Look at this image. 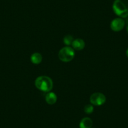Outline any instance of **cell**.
Masks as SVG:
<instances>
[{
    "mask_svg": "<svg viewBox=\"0 0 128 128\" xmlns=\"http://www.w3.org/2000/svg\"><path fill=\"white\" fill-rule=\"evenodd\" d=\"M35 85L38 89L45 92H50L54 87V84L51 78L45 76L37 77L35 80Z\"/></svg>",
    "mask_w": 128,
    "mask_h": 128,
    "instance_id": "6da1fadb",
    "label": "cell"
},
{
    "mask_svg": "<svg viewBox=\"0 0 128 128\" xmlns=\"http://www.w3.org/2000/svg\"><path fill=\"white\" fill-rule=\"evenodd\" d=\"M114 13L121 18L128 16V0H115L112 5Z\"/></svg>",
    "mask_w": 128,
    "mask_h": 128,
    "instance_id": "7a4b0ae2",
    "label": "cell"
},
{
    "mask_svg": "<svg viewBox=\"0 0 128 128\" xmlns=\"http://www.w3.org/2000/svg\"><path fill=\"white\" fill-rule=\"evenodd\" d=\"M75 56V52L73 48L69 46H65L60 49L58 52V58L64 62L72 61Z\"/></svg>",
    "mask_w": 128,
    "mask_h": 128,
    "instance_id": "3957f363",
    "label": "cell"
},
{
    "mask_svg": "<svg viewBox=\"0 0 128 128\" xmlns=\"http://www.w3.org/2000/svg\"><path fill=\"white\" fill-rule=\"evenodd\" d=\"M106 96L100 92H96L92 94L90 98V102L91 104L97 106L103 105L106 102Z\"/></svg>",
    "mask_w": 128,
    "mask_h": 128,
    "instance_id": "277c9868",
    "label": "cell"
},
{
    "mask_svg": "<svg viewBox=\"0 0 128 128\" xmlns=\"http://www.w3.org/2000/svg\"><path fill=\"white\" fill-rule=\"evenodd\" d=\"M125 22L120 18H115L110 23V28L114 32H120L124 28Z\"/></svg>",
    "mask_w": 128,
    "mask_h": 128,
    "instance_id": "5b68a950",
    "label": "cell"
},
{
    "mask_svg": "<svg viewBox=\"0 0 128 128\" xmlns=\"http://www.w3.org/2000/svg\"><path fill=\"white\" fill-rule=\"evenodd\" d=\"M45 100L47 104L50 105H54L57 100V97L54 92H49L45 96Z\"/></svg>",
    "mask_w": 128,
    "mask_h": 128,
    "instance_id": "8992f818",
    "label": "cell"
},
{
    "mask_svg": "<svg viewBox=\"0 0 128 128\" xmlns=\"http://www.w3.org/2000/svg\"><path fill=\"white\" fill-rule=\"evenodd\" d=\"M72 47L76 50H82L85 47V42L81 38H77L72 42Z\"/></svg>",
    "mask_w": 128,
    "mask_h": 128,
    "instance_id": "52a82bcc",
    "label": "cell"
},
{
    "mask_svg": "<svg viewBox=\"0 0 128 128\" xmlns=\"http://www.w3.org/2000/svg\"><path fill=\"white\" fill-rule=\"evenodd\" d=\"M93 122L89 118H84L80 122V128H92Z\"/></svg>",
    "mask_w": 128,
    "mask_h": 128,
    "instance_id": "ba28073f",
    "label": "cell"
},
{
    "mask_svg": "<svg viewBox=\"0 0 128 128\" xmlns=\"http://www.w3.org/2000/svg\"><path fill=\"white\" fill-rule=\"evenodd\" d=\"M42 61V56L40 53H34L31 56V62L34 64L38 65Z\"/></svg>",
    "mask_w": 128,
    "mask_h": 128,
    "instance_id": "9c48e42d",
    "label": "cell"
},
{
    "mask_svg": "<svg viewBox=\"0 0 128 128\" xmlns=\"http://www.w3.org/2000/svg\"><path fill=\"white\" fill-rule=\"evenodd\" d=\"M74 38H73V36L70 35H66L65 37L64 38V43L66 44L67 46H70V45H72V42L74 41Z\"/></svg>",
    "mask_w": 128,
    "mask_h": 128,
    "instance_id": "30bf717a",
    "label": "cell"
},
{
    "mask_svg": "<svg viewBox=\"0 0 128 128\" xmlns=\"http://www.w3.org/2000/svg\"><path fill=\"white\" fill-rule=\"evenodd\" d=\"M84 110V112L86 114H91L94 111L93 106L92 104H87V105L85 106Z\"/></svg>",
    "mask_w": 128,
    "mask_h": 128,
    "instance_id": "8fae6325",
    "label": "cell"
},
{
    "mask_svg": "<svg viewBox=\"0 0 128 128\" xmlns=\"http://www.w3.org/2000/svg\"><path fill=\"white\" fill-rule=\"evenodd\" d=\"M126 55H127V56L128 57V50H127V51H126Z\"/></svg>",
    "mask_w": 128,
    "mask_h": 128,
    "instance_id": "7c38bea8",
    "label": "cell"
},
{
    "mask_svg": "<svg viewBox=\"0 0 128 128\" xmlns=\"http://www.w3.org/2000/svg\"><path fill=\"white\" fill-rule=\"evenodd\" d=\"M127 32H128V26L127 27Z\"/></svg>",
    "mask_w": 128,
    "mask_h": 128,
    "instance_id": "4fadbf2b",
    "label": "cell"
}]
</instances>
